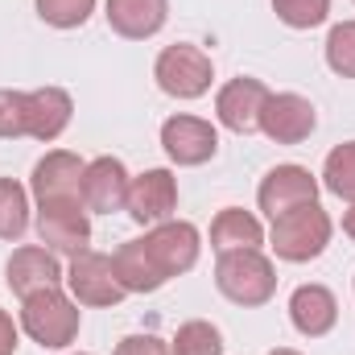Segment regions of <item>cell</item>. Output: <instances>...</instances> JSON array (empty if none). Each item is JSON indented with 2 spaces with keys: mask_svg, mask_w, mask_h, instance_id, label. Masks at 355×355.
<instances>
[{
  "mask_svg": "<svg viewBox=\"0 0 355 355\" xmlns=\"http://www.w3.org/2000/svg\"><path fill=\"white\" fill-rule=\"evenodd\" d=\"M265 244V227L252 211H240V207H227L215 215L211 223V248L223 257V252H240V248H261Z\"/></svg>",
  "mask_w": 355,
  "mask_h": 355,
  "instance_id": "obj_20",
  "label": "cell"
},
{
  "mask_svg": "<svg viewBox=\"0 0 355 355\" xmlns=\"http://www.w3.org/2000/svg\"><path fill=\"white\" fill-rule=\"evenodd\" d=\"M0 137H29V107H25V91H0Z\"/></svg>",
  "mask_w": 355,
  "mask_h": 355,
  "instance_id": "obj_27",
  "label": "cell"
},
{
  "mask_svg": "<svg viewBox=\"0 0 355 355\" xmlns=\"http://www.w3.org/2000/svg\"><path fill=\"white\" fill-rule=\"evenodd\" d=\"M257 202H261V211L268 219H277V215H285L302 202H318V178L306 166H277L261 178Z\"/></svg>",
  "mask_w": 355,
  "mask_h": 355,
  "instance_id": "obj_14",
  "label": "cell"
},
{
  "mask_svg": "<svg viewBox=\"0 0 355 355\" xmlns=\"http://www.w3.org/2000/svg\"><path fill=\"white\" fill-rule=\"evenodd\" d=\"M268 355H302V352H293V347H277V352H268Z\"/></svg>",
  "mask_w": 355,
  "mask_h": 355,
  "instance_id": "obj_31",
  "label": "cell"
},
{
  "mask_svg": "<svg viewBox=\"0 0 355 355\" xmlns=\"http://www.w3.org/2000/svg\"><path fill=\"white\" fill-rule=\"evenodd\" d=\"M272 12L289 29H314L331 17V0H272Z\"/></svg>",
  "mask_w": 355,
  "mask_h": 355,
  "instance_id": "obj_25",
  "label": "cell"
},
{
  "mask_svg": "<svg viewBox=\"0 0 355 355\" xmlns=\"http://www.w3.org/2000/svg\"><path fill=\"white\" fill-rule=\"evenodd\" d=\"M268 95H272V91H268L261 79L240 75V79H232V83L219 87V95H215V116H219L223 128H232V132H240V137L261 132V112H265Z\"/></svg>",
  "mask_w": 355,
  "mask_h": 355,
  "instance_id": "obj_10",
  "label": "cell"
},
{
  "mask_svg": "<svg viewBox=\"0 0 355 355\" xmlns=\"http://www.w3.org/2000/svg\"><path fill=\"white\" fill-rule=\"evenodd\" d=\"M17 352V322L0 310V355H12Z\"/></svg>",
  "mask_w": 355,
  "mask_h": 355,
  "instance_id": "obj_29",
  "label": "cell"
},
{
  "mask_svg": "<svg viewBox=\"0 0 355 355\" xmlns=\"http://www.w3.org/2000/svg\"><path fill=\"white\" fill-rule=\"evenodd\" d=\"M128 170L120 157H95L83 170V207L95 215H116L128 202Z\"/></svg>",
  "mask_w": 355,
  "mask_h": 355,
  "instance_id": "obj_15",
  "label": "cell"
},
{
  "mask_svg": "<svg viewBox=\"0 0 355 355\" xmlns=\"http://www.w3.org/2000/svg\"><path fill=\"white\" fill-rule=\"evenodd\" d=\"M107 25L112 33L128 37V42H145L153 33H162L166 17H170V0H107Z\"/></svg>",
  "mask_w": 355,
  "mask_h": 355,
  "instance_id": "obj_17",
  "label": "cell"
},
{
  "mask_svg": "<svg viewBox=\"0 0 355 355\" xmlns=\"http://www.w3.org/2000/svg\"><path fill=\"white\" fill-rule=\"evenodd\" d=\"M128 219L141 227H157L166 219H174L178 211V178L170 170H145L141 178L128 182V202H124Z\"/></svg>",
  "mask_w": 355,
  "mask_h": 355,
  "instance_id": "obj_7",
  "label": "cell"
},
{
  "mask_svg": "<svg viewBox=\"0 0 355 355\" xmlns=\"http://www.w3.org/2000/svg\"><path fill=\"white\" fill-rule=\"evenodd\" d=\"M153 79L157 87L174 99H198L211 91V79H215V67H211V54H202L198 46L190 42H178V46H166L153 62Z\"/></svg>",
  "mask_w": 355,
  "mask_h": 355,
  "instance_id": "obj_4",
  "label": "cell"
},
{
  "mask_svg": "<svg viewBox=\"0 0 355 355\" xmlns=\"http://www.w3.org/2000/svg\"><path fill=\"white\" fill-rule=\"evenodd\" d=\"M331 215L318 207V202H302L285 215L272 219V232H268V248L277 252V261H289V265H306V261H318L331 244Z\"/></svg>",
  "mask_w": 355,
  "mask_h": 355,
  "instance_id": "obj_1",
  "label": "cell"
},
{
  "mask_svg": "<svg viewBox=\"0 0 355 355\" xmlns=\"http://www.w3.org/2000/svg\"><path fill=\"white\" fill-rule=\"evenodd\" d=\"M162 149L174 166H202L219 153V132L211 120L198 116H170L162 124Z\"/></svg>",
  "mask_w": 355,
  "mask_h": 355,
  "instance_id": "obj_12",
  "label": "cell"
},
{
  "mask_svg": "<svg viewBox=\"0 0 355 355\" xmlns=\"http://www.w3.org/2000/svg\"><path fill=\"white\" fill-rule=\"evenodd\" d=\"M318 128V112L306 95L297 91H281V95H268L265 112H261V132L277 145H302L310 132Z\"/></svg>",
  "mask_w": 355,
  "mask_h": 355,
  "instance_id": "obj_9",
  "label": "cell"
},
{
  "mask_svg": "<svg viewBox=\"0 0 355 355\" xmlns=\"http://www.w3.org/2000/svg\"><path fill=\"white\" fill-rule=\"evenodd\" d=\"M79 322H83L79 302H71L62 289H42L21 302V331L46 352L71 347L79 339Z\"/></svg>",
  "mask_w": 355,
  "mask_h": 355,
  "instance_id": "obj_2",
  "label": "cell"
},
{
  "mask_svg": "<svg viewBox=\"0 0 355 355\" xmlns=\"http://www.w3.org/2000/svg\"><path fill=\"white\" fill-rule=\"evenodd\" d=\"M83 170H87V162L79 153L54 149L33 166L29 190L37 202H83Z\"/></svg>",
  "mask_w": 355,
  "mask_h": 355,
  "instance_id": "obj_8",
  "label": "cell"
},
{
  "mask_svg": "<svg viewBox=\"0 0 355 355\" xmlns=\"http://www.w3.org/2000/svg\"><path fill=\"white\" fill-rule=\"evenodd\" d=\"M29 227V194L21 182L0 178V240H21Z\"/></svg>",
  "mask_w": 355,
  "mask_h": 355,
  "instance_id": "obj_21",
  "label": "cell"
},
{
  "mask_svg": "<svg viewBox=\"0 0 355 355\" xmlns=\"http://www.w3.org/2000/svg\"><path fill=\"white\" fill-rule=\"evenodd\" d=\"M25 107H29V137L33 141H58L71 124V95L62 87H37V91H25Z\"/></svg>",
  "mask_w": 355,
  "mask_h": 355,
  "instance_id": "obj_18",
  "label": "cell"
},
{
  "mask_svg": "<svg viewBox=\"0 0 355 355\" xmlns=\"http://www.w3.org/2000/svg\"><path fill=\"white\" fill-rule=\"evenodd\" d=\"M33 4H37V17L54 29H79L95 12V0H33Z\"/></svg>",
  "mask_w": 355,
  "mask_h": 355,
  "instance_id": "obj_26",
  "label": "cell"
},
{
  "mask_svg": "<svg viewBox=\"0 0 355 355\" xmlns=\"http://www.w3.org/2000/svg\"><path fill=\"white\" fill-rule=\"evenodd\" d=\"M215 285L227 302L252 310L265 306L268 297L277 293V268L261 248H240V252H223L215 265Z\"/></svg>",
  "mask_w": 355,
  "mask_h": 355,
  "instance_id": "obj_3",
  "label": "cell"
},
{
  "mask_svg": "<svg viewBox=\"0 0 355 355\" xmlns=\"http://www.w3.org/2000/svg\"><path fill=\"white\" fill-rule=\"evenodd\" d=\"M327 67L339 79H355V21H339L327 33Z\"/></svg>",
  "mask_w": 355,
  "mask_h": 355,
  "instance_id": "obj_24",
  "label": "cell"
},
{
  "mask_svg": "<svg viewBox=\"0 0 355 355\" xmlns=\"http://www.w3.org/2000/svg\"><path fill=\"white\" fill-rule=\"evenodd\" d=\"M116 277L124 285V293H157L170 277L162 272V265L153 261V252L145 248V240H128L116 248Z\"/></svg>",
  "mask_w": 355,
  "mask_h": 355,
  "instance_id": "obj_19",
  "label": "cell"
},
{
  "mask_svg": "<svg viewBox=\"0 0 355 355\" xmlns=\"http://www.w3.org/2000/svg\"><path fill=\"white\" fill-rule=\"evenodd\" d=\"M116 355H174V352L157 335H128V339L116 343Z\"/></svg>",
  "mask_w": 355,
  "mask_h": 355,
  "instance_id": "obj_28",
  "label": "cell"
},
{
  "mask_svg": "<svg viewBox=\"0 0 355 355\" xmlns=\"http://www.w3.org/2000/svg\"><path fill=\"white\" fill-rule=\"evenodd\" d=\"M145 248L153 252V261L162 265L166 277H182V272H190V268L198 265V227L194 223H182V219H166V223H157V227H149L145 236Z\"/></svg>",
  "mask_w": 355,
  "mask_h": 355,
  "instance_id": "obj_13",
  "label": "cell"
},
{
  "mask_svg": "<svg viewBox=\"0 0 355 355\" xmlns=\"http://www.w3.org/2000/svg\"><path fill=\"white\" fill-rule=\"evenodd\" d=\"M170 352L174 355H223V335L219 327L202 322V318H190L178 327V335L170 339Z\"/></svg>",
  "mask_w": 355,
  "mask_h": 355,
  "instance_id": "obj_22",
  "label": "cell"
},
{
  "mask_svg": "<svg viewBox=\"0 0 355 355\" xmlns=\"http://www.w3.org/2000/svg\"><path fill=\"white\" fill-rule=\"evenodd\" d=\"M322 186L339 198L355 202V141H343L327 153V166H322Z\"/></svg>",
  "mask_w": 355,
  "mask_h": 355,
  "instance_id": "obj_23",
  "label": "cell"
},
{
  "mask_svg": "<svg viewBox=\"0 0 355 355\" xmlns=\"http://www.w3.org/2000/svg\"><path fill=\"white\" fill-rule=\"evenodd\" d=\"M67 285H71V297L79 306H120L124 302V285L116 277V261L107 252H79L71 257L67 268Z\"/></svg>",
  "mask_w": 355,
  "mask_h": 355,
  "instance_id": "obj_6",
  "label": "cell"
},
{
  "mask_svg": "<svg viewBox=\"0 0 355 355\" xmlns=\"http://www.w3.org/2000/svg\"><path fill=\"white\" fill-rule=\"evenodd\" d=\"M289 322L297 327V335L306 339H322L335 331L339 322V302L327 285H297L289 297Z\"/></svg>",
  "mask_w": 355,
  "mask_h": 355,
  "instance_id": "obj_16",
  "label": "cell"
},
{
  "mask_svg": "<svg viewBox=\"0 0 355 355\" xmlns=\"http://www.w3.org/2000/svg\"><path fill=\"white\" fill-rule=\"evenodd\" d=\"M343 232H347V236L355 240V202L347 207V211H343Z\"/></svg>",
  "mask_w": 355,
  "mask_h": 355,
  "instance_id": "obj_30",
  "label": "cell"
},
{
  "mask_svg": "<svg viewBox=\"0 0 355 355\" xmlns=\"http://www.w3.org/2000/svg\"><path fill=\"white\" fill-rule=\"evenodd\" d=\"M4 281H8V289L25 302V297H33V293H42V289H58V285L67 281V272H62L58 257H54L46 244H25V248H17V252L8 257Z\"/></svg>",
  "mask_w": 355,
  "mask_h": 355,
  "instance_id": "obj_11",
  "label": "cell"
},
{
  "mask_svg": "<svg viewBox=\"0 0 355 355\" xmlns=\"http://www.w3.org/2000/svg\"><path fill=\"white\" fill-rule=\"evenodd\" d=\"M37 240L54 257H79L91 244V219L83 202H37Z\"/></svg>",
  "mask_w": 355,
  "mask_h": 355,
  "instance_id": "obj_5",
  "label": "cell"
}]
</instances>
